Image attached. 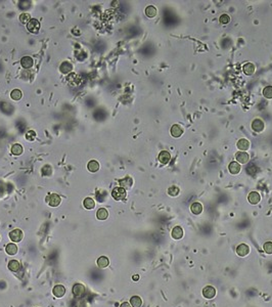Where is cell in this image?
Masks as SVG:
<instances>
[{
  "mask_svg": "<svg viewBox=\"0 0 272 307\" xmlns=\"http://www.w3.org/2000/svg\"><path fill=\"white\" fill-rule=\"evenodd\" d=\"M112 196L114 199L117 200V201H122V200L126 198L127 193H126V190H125V188L119 186V187L114 188L112 191Z\"/></svg>",
  "mask_w": 272,
  "mask_h": 307,
  "instance_id": "cell-1",
  "label": "cell"
},
{
  "mask_svg": "<svg viewBox=\"0 0 272 307\" xmlns=\"http://www.w3.org/2000/svg\"><path fill=\"white\" fill-rule=\"evenodd\" d=\"M46 202H47V204H48L49 206H51V207H57L58 205L61 204V197L58 195L50 194L46 197Z\"/></svg>",
  "mask_w": 272,
  "mask_h": 307,
  "instance_id": "cell-2",
  "label": "cell"
},
{
  "mask_svg": "<svg viewBox=\"0 0 272 307\" xmlns=\"http://www.w3.org/2000/svg\"><path fill=\"white\" fill-rule=\"evenodd\" d=\"M9 238L12 242L14 243H19L21 242L24 238V234L21 229H13L12 231H10L9 234Z\"/></svg>",
  "mask_w": 272,
  "mask_h": 307,
  "instance_id": "cell-3",
  "label": "cell"
},
{
  "mask_svg": "<svg viewBox=\"0 0 272 307\" xmlns=\"http://www.w3.org/2000/svg\"><path fill=\"white\" fill-rule=\"evenodd\" d=\"M28 30L32 32V33H38L40 30V23L36 20V18H32V20L29 22V24L27 25Z\"/></svg>",
  "mask_w": 272,
  "mask_h": 307,
  "instance_id": "cell-4",
  "label": "cell"
},
{
  "mask_svg": "<svg viewBox=\"0 0 272 307\" xmlns=\"http://www.w3.org/2000/svg\"><path fill=\"white\" fill-rule=\"evenodd\" d=\"M203 296L207 299H213L216 296V289L212 286H207L203 290Z\"/></svg>",
  "mask_w": 272,
  "mask_h": 307,
  "instance_id": "cell-5",
  "label": "cell"
},
{
  "mask_svg": "<svg viewBox=\"0 0 272 307\" xmlns=\"http://www.w3.org/2000/svg\"><path fill=\"white\" fill-rule=\"evenodd\" d=\"M235 159H236L237 163H240V164H245V163L249 162L250 156L247 153H245V151H238L235 155Z\"/></svg>",
  "mask_w": 272,
  "mask_h": 307,
  "instance_id": "cell-6",
  "label": "cell"
},
{
  "mask_svg": "<svg viewBox=\"0 0 272 307\" xmlns=\"http://www.w3.org/2000/svg\"><path fill=\"white\" fill-rule=\"evenodd\" d=\"M264 127H265V124L261 119H256L252 122V128L253 130H255L256 132H261L264 130Z\"/></svg>",
  "mask_w": 272,
  "mask_h": 307,
  "instance_id": "cell-7",
  "label": "cell"
},
{
  "mask_svg": "<svg viewBox=\"0 0 272 307\" xmlns=\"http://www.w3.org/2000/svg\"><path fill=\"white\" fill-rule=\"evenodd\" d=\"M171 160V155L169 151H162L160 155H159V161L160 163H162V164H164V165H166L168 164L169 162H170Z\"/></svg>",
  "mask_w": 272,
  "mask_h": 307,
  "instance_id": "cell-8",
  "label": "cell"
},
{
  "mask_svg": "<svg viewBox=\"0 0 272 307\" xmlns=\"http://www.w3.org/2000/svg\"><path fill=\"white\" fill-rule=\"evenodd\" d=\"M249 252H250V248L248 245H245V244H240V245L237 246V248H236V253L238 256H241V257L247 256Z\"/></svg>",
  "mask_w": 272,
  "mask_h": 307,
  "instance_id": "cell-9",
  "label": "cell"
},
{
  "mask_svg": "<svg viewBox=\"0 0 272 307\" xmlns=\"http://www.w3.org/2000/svg\"><path fill=\"white\" fill-rule=\"evenodd\" d=\"M85 293V288H84L83 285L81 284H76L74 287H73V294L77 297H81Z\"/></svg>",
  "mask_w": 272,
  "mask_h": 307,
  "instance_id": "cell-10",
  "label": "cell"
},
{
  "mask_svg": "<svg viewBox=\"0 0 272 307\" xmlns=\"http://www.w3.org/2000/svg\"><path fill=\"white\" fill-rule=\"evenodd\" d=\"M240 169H241V167H240V163H237V162H231L228 166V170L231 174H238V173L240 172Z\"/></svg>",
  "mask_w": 272,
  "mask_h": 307,
  "instance_id": "cell-11",
  "label": "cell"
},
{
  "mask_svg": "<svg viewBox=\"0 0 272 307\" xmlns=\"http://www.w3.org/2000/svg\"><path fill=\"white\" fill-rule=\"evenodd\" d=\"M52 293H53L54 296H56V297L61 298L66 294V288L64 286H61V285H57V286H56L53 288Z\"/></svg>",
  "mask_w": 272,
  "mask_h": 307,
  "instance_id": "cell-12",
  "label": "cell"
},
{
  "mask_svg": "<svg viewBox=\"0 0 272 307\" xmlns=\"http://www.w3.org/2000/svg\"><path fill=\"white\" fill-rule=\"evenodd\" d=\"M182 133H183V129L180 125L175 124L171 127V134L173 137H179V136L182 135Z\"/></svg>",
  "mask_w": 272,
  "mask_h": 307,
  "instance_id": "cell-13",
  "label": "cell"
},
{
  "mask_svg": "<svg viewBox=\"0 0 272 307\" xmlns=\"http://www.w3.org/2000/svg\"><path fill=\"white\" fill-rule=\"evenodd\" d=\"M21 64L24 69H30L32 68L33 64H34V61H33V58L31 57H24L22 58Z\"/></svg>",
  "mask_w": 272,
  "mask_h": 307,
  "instance_id": "cell-14",
  "label": "cell"
},
{
  "mask_svg": "<svg viewBox=\"0 0 272 307\" xmlns=\"http://www.w3.org/2000/svg\"><path fill=\"white\" fill-rule=\"evenodd\" d=\"M171 235H172V238L175 239V240H180L183 236V229H182V227L175 226L173 229H172Z\"/></svg>",
  "mask_w": 272,
  "mask_h": 307,
  "instance_id": "cell-15",
  "label": "cell"
},
{
  "mask_svg": "<svg viewBox=\"0 0 272 307\" xmlns=\"http://www.w3.org/2000/svg\"><path fill=\"white\" fill-rule=\"evenodd\" d=\"M248 199H249V202L251 203V204L256 205V204H258V203L260 202L261 197H260L259 193H257V191H252V193L249 195Z\"/></svg>",
  "mask_w": 272,
  "mask_h": 307,
  "instance_id": "cell-16",
  "label": "cell"
},
{
  "mask_svg": "<svg viewBox=\"0 0 272 307\" xmlns=\"http://www.w3.org/2000/svg\"><path fill=\"white\" fill-rule=\"evenodd\" d=\"M236 146H237V149L240 151H248V149L250 147V141L248 139L241 138L237 141Z\"/></svg>",
  "mask_w": 272,
  "mask_h": 307,
  "instance_id": "cell-17",
  "label": "cell"
},
{
  "mask_svg": "<svg viewBox=\"0 0 272 307\" xmlns=\"http://www.w3.org/2000/svg\"><path fill=\"white\" fill-rule=\"evenodd\" d=\"M109 264V260L106 256H101L97 259V266L99 268H105Z\"/></svg>",
  "mask_w": 272,
  "mask_h": 307,
  "instance_id": "cell-18",
  "label": "cell"
},
{
  "mask_svg": "<svg viewBox=\"0 0 272 307\" xmlns=\"http://www.w3.org/2000/svg\"><path fill=\"white\" fill-rule=\"evenodd\" d=\"M60 70H61V73H64V74H68L70 73L73 70V65L71 64V62H64L61 65L60 67Z\"/></svg>",
  "mask_w": 272,
  "mask_h": 307,
  "instance_id": "cell-19",
  "label": "cell"
},
{
  "mask_svg": "<svg viewBox=\"0 0 272 307\" xmlns=\"http://www.w3.org/2000/svg\"><path fill=\"white\" fill-rule=\"evenodd\" d=\"M242 70H244L245 75H253V74L255 73L256 68L253 64H251V62H248V64L244 65V68H242Z\"/></svg>",
  "mask_w": 272,
  "mask_h": 307,
  "instance_id": "cell-20",
  "label": "cell"
},
{
  "mask_svg": "<svg viewBox=\"0 0 272 307\" xmlns=\"http://www.w3.org/2000/svg\"><path fill=\"white\" fill-rule=\"evenodd\" d=\"M132 183H133V180H132V178L129 176L125 177L124 179L120 180L121 187H123V188H130L132 186Z\"/></svg>",
  "mask_w": 272,
  "mask_h": 307,
  "instance_id": "cell-21",
  "label": "cell"
},
{
  "mask_svg": "<svg viewBox=\"0 0 272 307\" xmlns=\"http://www.w3.org/2000/svg\"><path fill=\"white\" fill-rule=\"evenodd\" d=\"M87 169L89 170L90 172H96V171H98V169H99V163L97 161H95V160L90 161L87 164Z\"/></svg>",
  "mask_w": 272,
  "mask_h": 307,
  "instance_id": "cell-22",
  "label": "cell"
},
{
  "mask_svg": "<svg viewBox=\"0 0 272 307\" xmlns=\"http://www.w3.org/2000/svg\"><path fill=\"white\" fill-rule=\"evenodd\" d=\"M108 216H109V212H108V210L104 208H100L96 213V217L99 220H105L106 218H108Z\"/></svg>",
  "mask_w": 272,
  "mask_h": 307,
  "instance_id": "cell-23",
  "label": "cell"
},
{
  "mask_svg": "<svg viewBox=\"0 0 272 307\" xmlns=\"http://www.w3.org/2000/svg\"><path fill=\"white\" fill-rule=\"evenodd\" d=\"M5 251L8 255H16L17 253V247L16 244H8L5 247Z\"/></svg>",
  "mask_w": 272,
  "mask_h": 307,
  "instance_id": "cell-24",
  "label": "cell"
},
{
  "mask_svg": "<svg viewBox=\"0 0 272 307\" xmlns=\"http://www.w3.org/2000/svg\"><path fill=\"white\" fill-rule=\"evenodd\" d=\"M157 12H158L157 8L153 5H149L145 8V14L148 17H155L157 16Z\"/></svg>",
  "mask_w": 272,
  "mask_h": 307,
  "instance_id": "cell-25",
  "label": "cell"
},
{
  "mask_svg": "<svg viewBox=\"0 0 272 307\" xmlns=\"http://www.w3.org/2000/svg\"><path fill=\"white\" fill-rule=\"evenodd\" d=\"M130 304L132 307H140L142 305V300L139 296H133L130 299Z\"/></svg>",
  "mask_w": 272,
  "mask_h": 307,
  "instance_id": "cell-26",
  "label": "cell"
},
{
  "mask_svg": "<svg viewBox=\"0 0 272 307\" xmlns=\"http://www.w3.org/2000/svg\"><path fill=\"white\" fill-rule=\"evenodd\" d=\"M190 210H192V212L193 214L198 215V214H201L202 211H203V206H202V204H200V203H193L192 207H190Z\"/></svg>",
  "mask_w": 272,
  "mask_h": 307,
  "instance_id": "cell-27",
  "label": "cell"
},
{
  "mask_svg": "<svg viewBox=\"0 0 272 307\" xmlns=\"http://www.w3.org/2000/svg\"><path fill=\"white\" fill-rule=\"evenodd\" d=\"M83 204H84V207H85V208L88 209V210L93 209L94 207H95V202H94V200H93V199H91V198H86L85 200H84Z\"/></svg>",
  "mask_w": 272,
  "mask_h": 307,
  "instance_id": "cell-28",
  "label": "cell"
},
{
  "mask_svg": "<svg viewBox=\"0 0 272 307\" xmlns=\"http://www.w3.org/2000/svg\"><path fill=\"white\" fill-rule=\"evenodd\" d=\"M23 146H22L21 145H19V143H16V145H13L12 146V153L13 155H16V156H20V155H22V153H23Z\"/></svg>",
  "mask_w": 272,
  "mask_h": 307,
  "instance_id": "cell-29",
  "label": "cell"
},
{
  "mask_svg": "<svg viewBox=\"0 0 272 307\" xmlns=\"http://www.w3.org/2000/svg\"><path fill=\"white\" fill-rule=\"evenodd\" d=\"M8 268L10 269L12 271H17L20 269V263L17 262V260H12L8 262Z\"/></svg>",
  "mask_w": 272,
  "mask_h": 307,
  "instance_id": "cell-30",
  "label": "cell"
},
{
  "mask_svg": "<svg viewBox=\"0 0 272 307\" xmlns=\"http://www.w3.org/2000/svg\"><path fill=\"white\" fill-rule=\"evenodd\" d=\"M10 97H12L13 101H20V99L22 98V91L19 90V89L12 90V93H10Z\"/></svg>",
  "mask_w": 272,
  "mask_h": 307,
  "instance_id": "cell-31",
  "label": "cell"
},
{
  "mask_svg": "<svg viewBox=\"0 0 272 307\" xmlns=\"http://www.w3.org/2000/svg\"><path fill=\"white\" fill-rule=\"evenodd\" d=\"M263 95L266 98H272V86H267L264 88L263 90Z\"/></svg>",
  "mask_w": 272,
  "mask_h": 307,
  "instance_id": "cell-32",
  "label": "cell"
},
{
  "mask_svg": "<svg viewBox=\"0 0 272 307\" xmlns=\"http://www.w3.org/2000/svg\"><path fill=\"white\" fill-rule=\"evenodd\" d=\"M20 21L22 22L23 24H26V23H28L29 24V22L31 21V17H30V14L29 13H22L21 16H20Z\"/></svg>",
  "mask_w": 272,
  "mask_h": 307,
  "instance_id": "cell-33",
  "label": "cell"
},
{
  "mask_svg": "<svg viewBox=\"0 0 272 307\" xmlns=\"http://www.w3.org/2000/svg\"><path fill=\"white\" fill-rule=\"evenodd\" d=\"M168 194L171 196V197H176L179 194V188L177 186H171L168 190Z\"/></svg>",
  "mask_w": 272,
  "mask_h": 307,
  "instance_id": "cell-34",
  "label": "cell"
},
{
  "mask_svg": "<svg viewBox=\"0 0 272 307\" xmlns=\"http://www.w3.org/2000/svg\"><path fill=\"white\" fill-rule=\"evenodd\" d=\"M263 249L267 254H272V243L271 242L265 243V244H264V246H263Z\"/></svg>",
  "mask_w": 272,
  "mask_h": 307,
  "instance_id": "cell-35",
  "label": "cell"
},
{
  "mask_svg": "<svg viewBox=\"0 0 272 307\" xmlns=\"http://www.w3.org/2000/svg\"><path fill=\"white\" fill-rule=\"evenodd\" d=\"M35 137H36V132L34 130H29L27 133H26V138L28 140H30V141L34 140Z\"/></svg>",
  "mask_w": 272,
  "mask_h": 307,
  "instance_id": "cell-36",
  "label": "cell"
},
{
  "mask_svg": "<svg viewBox=\"0 0 272 307\" xmlns=\"http://www.w3.org/2000/svg\"><path fill=\"white\" fill-rule=\"evenodd\" d=\"M42 174L44 176H48L51 174V167L48 165H45L44 167L42 168Z\"/></svg>",
  "mask_w": 272,
  "mask_h": 307,
  "instance_id": "cell-37",
  "label": "cell"
},
{
  "mask_svg": "<svg viewBox=\"0 0 272 307\" xmlns=\"http://www.w3.org/2000/svg\"><path fill=\"white\" fill-rule=\"evenodd\" d=\"M229 21H230V17L229 16H227V14H222L221 17H220V23L221 24H228L229 23Z\"/></svg>",
  "mask_w": 272,
  "mask_h": 307,
  "instance_id": "cell-38",
  "label": "cell"
},
{
  "mask_svg": "<svg viewBox=\"0 0 272 307\" xmlns=\"http://www.w3.org/2000/svg\"><path fill=\"white\" fill-rule=\"evenodd\" d=\"M120 307H132V306H131L130 303H128V302H124V303H122V304H121Z\"/></svg>",
  "mask_w": 272,
  "mask_h": 307,
  "instance_id": "cell-39",
  "label": "cell"
},
{
  "mask_svg": "<svg viewBox=\"0 0 272 307\" xmlns=\"http://www.w3.org/2000/svg\"><path fill=\"white\" fill-rule=\"evenodd\" d=\"M138 279H139V276H138V275H134V276H133V280H137Z\"/></svg>",
  "mask_w": 272,
  "mask_h": 307,
  "instance_id": "cell-40",
  "label": "cell"
}]
</instances>
